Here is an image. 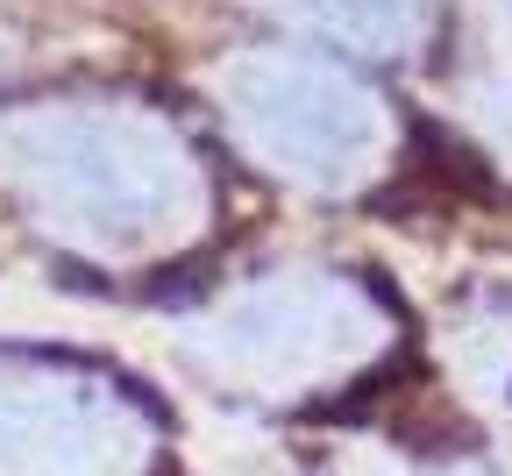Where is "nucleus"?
<instances>
[{"label": "nucleus", "instance_id": "obj_1", "mask_svg": "<svg viewBox=\"0 0 512 476\" xmlns=\"http://www.w3.org/2000/svg\"><path fill=\"white\" fill-rule=\"evenodd\" d=\"M0 178L22 214L79 256H150L207 207L200 157L150 107L43 100L0 114Z\"/></svg>", "mask_w": 512, "mask_h": 476}, {"label": "nucleus", "instance_id": "obj_2", "mask_svg": "<svg viewBox=\"0 0 512 476\" xmlns=\"http://www.w3.org/2000/svg\"><path fill=\"white\" fill-rule=\"evenodd\" d=\"M0 476H178V462L128 377L0 342Z\"/></svg>", "mask_w": 512, "mask_h": 476}, {"label": "nucleus", "instance_id": "obj_3", "mask_svg": "<svg viewBox=\"0 0 512 476\" xmlns=\"http://www.w3.org/2000/svg\"><path fill=\"white\" fill-rule=\"evenodd\" d=\"M221 100H228V121L249 143V157H264L271 171L306 178V185H342L377 143L370 100L335 64H313L292 50L235 57L221 72Z\"/></svg>", "mask_w": 512, "mask_h": 476}, {"label": "nucleus", "instance_id": "obj_4", "mask_svg": "<svg viewBox=\"0 0 512 476\" xmlns=\"http://www.w3.org/2000/svg\"><path fill=\"white\" fill-rule=\"evenodd\" d=\"M356 334V292L328 278L264 285L235 299L207 334V370L256 391V398H320V391H363V370L349 363Z\"/></svg>", "mask_w": 512, "mask_h": 476}, {"label": "nucleus", "instance_id": "obj_5", "mask_svg": "<svg viewBox=\"0 0 512 476\" xmlns=\"http://www.w3.org/2000/svg\"><path fill=\"white\" fill-rule=\"evenodd\" d=\"M278 8L349 50H370V57H392L420 36V0H278Z\"/></svg>", "mask_w": 512, "mask_h": 476}, {"label": "nucleus", "instance_id": "obj_6", "mask_svg": "<svg viewBox=\"0 0 512 476\" xmlns=\"http://www.w3.org/2000/svg\"><path fill=\"white\" fill-rule=\"evenodd\" d=\"M505 8H512V0H505Z\"/></svg>", "mask_w": 512, "mask_h": 476}]
</instances>
